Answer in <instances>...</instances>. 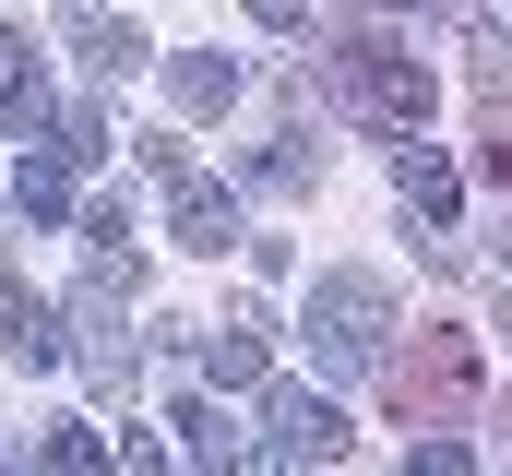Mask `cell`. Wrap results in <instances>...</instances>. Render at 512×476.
<instances>
[{
	"mask_svg": "<svg viewBox=\"0 0 512 476\" xmlns=\"http://www.w3.org/2000/svg\"><path fill=\"white\" fill-rule=\"evenodd\" d=\"M0 346L24 357V369H60V357H72V322H60L24 274H0Z\"/></svg>",
	"mask_w": 512,
	"mask_h": 476,
	"instance_id": "7",
	"label": "cell"
},
{
	"mask_svg": "<svg viewBox=\"0 0 512 476\" xmlns=\"http://www.w3.org/2000/svg\"><path fill=\"white\" fill-rule=\"evenodd\" d=\"M12 215H24V227H60V215H72V155L36 143V155L12 167Z\"/></svg>",
	"mask_w": 512,
	"mask_h": 476,
	"instance_id": "13",
	"label": "cell"
},
{
	"mask_svg": "<svg viewBox=\"0 0 512 476\" xmlns=\"http://www.w3.org/2000/svg\"><path fill=\"white\" fill-rule=\"evenodd\" d=\"M465 72H477L489 131H512V24H465Z\"/></svg>",
	"mask_w": 512,
	"mask_h": 476,
	"instance_id": "12",
	"label": "cell"
},
{
	"mask_svg": "<svg viewBox=\"0 0 512 476\" xmlns=\"http://www.w3.org/2000/svg\"><path fill=\"white\" fill-rule=\"evenodd\" d=\"M477 334H453V322H417V346L382 357V405L393 429H417V441H441V429H465L477 417Z\"/></svg>",
	"mask_w": 512,
	"mask_h": 476,
	"instance_id": "1",
	"label": "cell"
},
{
	"mask_svg": "<svg viewBox=\"0 0 512 476\" xmlns=\"http://www.w3.org/2000/svg\"><path fill=\"white\" fill-rule=\"evenodd\" d=\"M179 453H191L203 476H239V465H251V441L227 429V405H215V393H179Z\"/></svg>",
	"mask_w": 512,
	"mask_h": 476,
	"instance_id": "10",
	"label": "cell"
},
{
	"mask_svg": "<svg viewBox=\"0 0 512 476\" xmlns=\"http://www.w3.org/2000/svg\"><path fill=\"white\" fill-rule=\"evenodd\" d=\"M191 346H203V381H227V393H262V310L191 322Z\"/></svg>",
	"mask_w": 512,
	"mask_h": 476,
	"instance_id": "8",
	"label": "cell"
},
{
	"mask_svg": "<svg viewBox=\"0 0 512 476\" xmlns=\"http://www.w3.org/2000/svg\"><path fill=\"white\" fill-rule=\"evenodd\" d=\"M346 453V417H334V393H310V381H262V441L239 476H310Z\"/></svg>",
	"mask_w": 512,
	"mask_h": 476,
	"instance_id": "4",
	"label": "cell"
},
{
	"mask_svg": "<svg viewBox=\"0 0 512 476\" xmlns=\"http://www.w3.org/2000/svg\"><path fill=\"white\" fill-rule=\"evenodd\" d=\"M48 155L96 167V155H108V108H60V131H48Z\"/></svg>",
	"mask_w": 512,
	"mask_h": 476,
	"instance_id": "17",
	"label": "cell"
},
{
	"mask_svg": "<svg viewBox=\"0 0 512 476\" xmlns=\"http://www.w3.org/2000/svg\"><path fill=\"white\" fill-rule=\"evenodd\" d=\"M0 108L24 143H48L60 131V84H48V60H36V36H0Z\"/></svg>",
	"mask_w": 512,
	"mask_h": 476,
	"instance_id": "6",
	"label": "cell"
},
{
	"mask_svg": "<svg viewBox=\"0 0 512 476\" xmlns=\"http://www.w3.org/2000/svg\"><path fill=\"white\" fill-rule=\"evenodd\" d=\"M167 238H179V250H203V262H227V238H239V191H227V179H203V167H191V179H167Z\"/></svg>",
	"mask_w": 512,
	"mask_h": 476,
	"instance_id": "5",
	"label": "cell"
},
{
	"mask_svg": "<svg viewBox=\"0 0 512 476\" xmlns=\"http://www.w3.org/2000/svg\"><path fill=\"white\" fill-rule=\"evenodd\" d=\"M167 96H179L191 119H215L227 96H239V60H227V48H167Z\"/></svg>",
	"mask_w": 512,
	"mask_h": 476,
	"instance_id": "11",
	"label": "cell"
},
{
	"mask_svg": "<svg viewBox=\"0 0 512 476\" xmlns=\"http://www.w3.org/2000/svg\"><path fill=\"white\" fill-rule=\"evenodd\" d=\"M60 36L84 48V72H96V84H120L131 60H143V36H131L120 12H96V0H60Z\"/></svg>",
	"mask_w": 512,
	"mask_h": 476,
	"instance_id": "9",
	"label": "cell"
},
{
	"mask_svg": "<svg viewBox=\"0 0 512 476\" xmlns=\"http://www.w3.org/2000/svg\"><path fill=\"white\" fill-rule=\"evenodd\" d=\"M393 191H405V215H429V227L453 215V167H441L429 143H405V155H393Z\"/></svg>",
	"mask_w": 512,
	"mask_h": 476,
	"instance_id": "14",
	"label": "cell"
},
{
	"mask_svg": "<svg viewBox=\"0 0 512 476\" xmlns=\"http://www.w3.org/2000/svg\"><path fill=\"white\" fill-rule=\"evenodd\" d=\"M0 476H36V465H12V453H0Z\"/></svg>",
	"mask_w": 512,
	"mask_h": 476,
	"instance_id": "21",
	"label": "cell"
},
{
	"mask_svg": "<svg viewBox=\"0 0 512 476\" xmlns=\"http://www.w3.org/2000/svg\"><path fill=\"white\" fill-rule=\"evenodd\" d=\"M251 179H262V191H310V179H322V155H310V131H274V143L251 155Z\"/></svg>",
	"mask_w": 512,
	"mask_h": 476,
	"instance_id": "15",
	"label": "cell"
},
{
	"mask_svg": "<svg viewBox=\"0 0 512 476\" xmlns=\"http://www.w3.org/2000/svg\"><path fill=\"white\" fill-rule=\"evenodd\" d=\"M405 476H477V453H465V429H441V441H405Z\"/></svg>",
	"mask_w": 512,
	"mask_h": 476,
	"instance_id": "18",
	"label": "cell"
},
{
	"mask_svg": "<svg viewBox=\"0 0 512 476\" xmlns=\"http://www.w3.org/2000/svg\"><path fill=\"white\" fill-rule=\"evenodd\" d=\"M48 476H120V453L96 429H48Z\"/></svg>",
	"mask_w": 512,
	"mask_h": 476,
	"instance_id": "16",
	"label": "cell"
},
{
	"mask_svg": "<svg viewBox=\"0 0 512 476\" xmlns=\"http://www.w3.org/2000/svg\"><path fill=\"white\" fill-rule=\"evenodd\" d=\"M334 108L393 131V143H417L429 108H441V84L417 72V48H393V36H334Z\"/></svg>",
	"mask_w": 512,
	"mask_h": 476,
	"instance_id": "3",
	"label": "cell"
},
{
	"mask_svg": "<svg viewBox=\"0 0 512 476\" xmlns=\"http://www.w3.org/2000/svg\"><path fill=\"white\" fill-rule=\"evenodd\" d=\"M382 12H429V0H382Z\"/></svg>",
	"mask_w": 512,
	"mask_h": 476,
	"instance_id": "20",
	"label": "cell"
},
{
	"mask_svg": "<svg viewBox=\"0 0 512 476\" xmlns=\"http://www.w3.org/2000/svg\"><path fill=\"white\" fill-rule=\"evenodd\" d=\"M0 191H12V179H0Z\"/></svg>",
	"mask_w": 512,
	"mask_h": 476,
	"instance_id": "22",
	"label": "cell"
},
{
	"mask_svg": "<svg viewBox=\"0 0 512 476\" xmlns=\"http://www.w3.org/2000/svg\"><path fill=\"white\" fill-rule=\"evenodd\" d=\"M298 334H310V357H322L334 381L382 369V357H393V286H382V274H358V262L310 274V310H298Z\"/></svg>",
	"mask_w": 512,
	"mask_h": 476,
	"instance_id": "2",
	"label": "cell"
},
{
	"mask_svg": "<svg viewBox=\"0 0 512 476\" xmlns=\"http://www.w3.org/2000/svg\"><path fill=\"white\" fill-rule=\"evenodd\" d=\"M251 24H274V36H298V24H310V0H251Z\"/></svg>",
	"mask_w": 512,
	"mask_h": 476,
	"instance_id": "19",
	"label": "cell"
}]
</instances>
